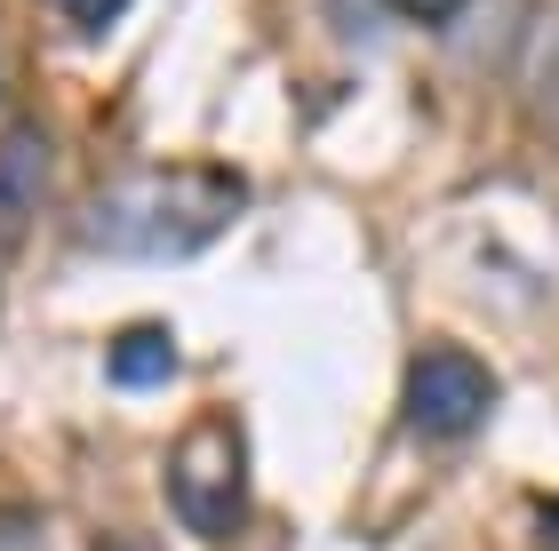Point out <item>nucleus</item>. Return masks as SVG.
<instances>
[{
	"label": "nucleus",
	"instance_id": "f257e3e1",
	"mask_svg": "<svg viewBox=\"0 0 559 551\" xmlns=\"http://www.w3.org/2000/svg\"><path fill=\"white\" fill-rule=\"evenodd\" d=\"M248 192L224 168H136L96 192L88 208V240L105 256H136V264H185L209 240H224L240 224Z\"/></svg>",
	"mask_w": 559,
	"mask_h": 551
},
{
	"label": "nucleus",
	"instance_id": "f03ea898",
	"mask_svg": "<svg viewBox=\"0 0 559 551\" xmlns=\"http://www.w3.org/2000/svg\"><path fill=\"white\" fill-rule=\"evenodd\" d=\"M168 512L185 519L200 543L240 536V519H248V447L224 416L185 423V440L168 447Z\"/></svg>",
	"mask_w": 559,
	"mask_h": 551
},
{
	"label": "nucleus",
	"instance_id": "7ed1b4c3",
	"mask_svg": "<svg viewBox=\"0 0 559 551\" xmlns=\"http://www.w3.org/2000/svg\"><path fill=\"white\" fill-rule=\"evenodd\" d=\"M496 408V375L464 344H431L408 368V423L424 440H472Z\"/></svg>",
	"mask_w": 559,
	"mask_h": 551
},
{
	"label": "nucleus",
	"instance_id": "20e7f679",
	"mask_svg": "<svg viewBox=\"0 0 559 551\" xmlns=\"http://www.w3.org/2000/svg\"><path fill=\"white\" fill-rule=\"evenodd\" d=\"M48 192V136L40 129H0V224H24Z\"/></svg>",
	"mask_w": 559,
	"mask_h": 551
},
{
	"label": "nucleus",
	"instance_id": "39448f33",
	"mask_svg": "<svg viewBox=\"0 0 559 551\" xmlns=\"http://www.w3.org/2000/svg\"><path fill=\"white\" fill-rule=\"evenodd\" d=\"M105 375H112L120 392H160L168 375H176V336L160 328V320H136V328H120L112 352H105Z\"/></svg>",
	"mask_w": 559,
	"mask_h": 551
},
{
	"label": "nucleus",
	"instance_id": "423d86ee",
	"mask_svg": "<svg viewBox=\"0 0 559 551\" xmlns=\"http://www.w3.org/2000/svg\"><path fill=\"white\" fill-rule=\"evenodd\" d=\"M48 9H57V16L72 24V33H105V24H112L120 9H129V0H48Z\"/></svg>",
	"mask_w": 559,
	"mask_h": 551
},
{
	"label": "nucleus",
	"instance_id": "0eeeda50",
	"mask_svg": "<svg viewBox=\"0 0 559 551\" xmlns=\"http://www.w3.org/2000/svg\"><path fill=\"white\" fill-rule=\"evenodd\" d=\"M400 16H416V24H448L455 9H464V0H392Z\"/></svg>",
	"mask_w": 559,
	"mask_h": 551
},
{
	"label": "nucleus",
	"instance_id": "6e6552de",
	"mask_svg": "<svg viewBox=\"0 0 559 551\" xmlns=\"http://www.w3.org/2000/svg\"><path fill=\"white\" fill-rule=\"evenodd\" d=\"M96 551H160V543H144V536H105Z\"/></svg>",
	"mask_w": 559,
	"mask_h": 551
},
{
	"label": "nucleus",
	"instance_id": "1a4fd4ad",
	"mask_svg": "<svg viewBox=\"0 0 559 551\" xmlns=\"http://www.w3.org/2000/svg\"><path fill=\"white\" fill-rule=\"evenodd\" d=\"M544 105H551V120H559V57H551V81H544Z\"/></svg>",
	"mask_w": 559,
	"mask_h": 551
},
{
	"label": "nucleus",
	"instance_id": "9d476101",
	"mask_svg": "<svg viewBox=\"0 0 559 551\" xmlns=\"http://www.w3.org/2000/svg\"><path fill=\"white\" fill-rule=\"evenodd\" d=\"M544 551H559V504L544 512Z\"/></svg>",
	"mask_w": 559,
	"mask_h": 551
}]
</instances>
